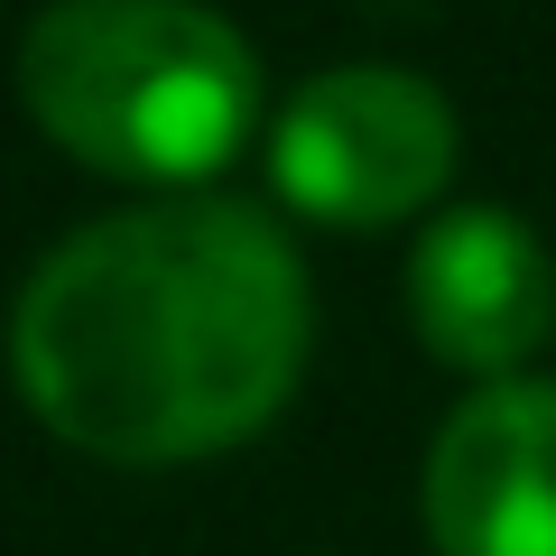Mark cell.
Returning <instances> with one entry per match:
<instances>
[{"instance_id": "6da1fadb", "label": "cell", "mask_w": 556, "mask_h": 556, "mask_svg": "<svg viewBox=\"0 0 556 556\" xmlns=\"http://www.w3.org/2000/svg\"><path fill=\"white\" fill-rule=\"evenodd\" d=\"M28 408L102 464H195L260 437L306 362V269L223 195L84 223L10 325Z\"/></svg>"}, {"instance_id": "7a4b0ae2", "label": "cell", "mask_w": 556, "mask_h": 556, "mask_svg": "<svg viewBox=\"0 0 556 556\" xmlns=\"http://www.w3.org/2000/svg\"><path fill=\"white\" fill-rule=\"evenodd\" d=\"M20 102L65 159L130 186H195L241 159L260 56L195 0H56L28 28Z\"/></svg>"}, {"instance_id": "3957f363", "label": "cell", "mask_w": 556, "mask_h": 556, "mask_svg": "<svg viewBox=\"0 0 556 556\" xmlns=\"http://www.w3.org/2000/svg\"><path fill=\"white\" fill-rule=\"evenodd\" d=\"M445 177H455V102L399 65H325L288 93L269 130V186L334 232L427 214Z\"/></svg>"}, {"instance_id": "277c9868", "label": "cell", "mask_w": 556, "mask_h": 556, "mask_svg": "<svg viewBox=\"0 0 556 556\" xmlns=\"http://www.w3.org/2000/svg\"><path fill=\"white\" fill-rule=\"evenodd\" d=\"M437 556H556V380H482L427 445Z\"/></svg>"}, {"instance_id": "5b68a950", "label": "cell", "mask_w": 556, "mask_h": 556, "mask_svg": "<svg viewBox=\"0 0 556 556\" xmlns=\"http://www.w3.org/2000/svg\"><path fill=\"white\" fill-rule=\"evenodd\" d=\"M408 325L445 371L519 380V362L556 325V269L538 232L501 204H455L408 251Z\"/></svg>"}]
</instances>
